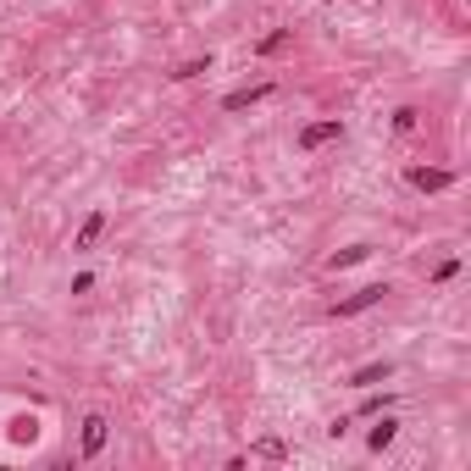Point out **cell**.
Instances as JSON below:
<instances>
[{
	"label": "cell",
	"instance_id": "3957f363",
	"mask_svg": "<svg viewBox=\"0 0 471 471\" xmlns=\"http://www.w3.org/2000/svg\"><path fill=\"white\" fill-rule=\"evenodd\" d=\"M327 139H338V122H321V128H305V133H300V145H305V150L327 145Z\"/></svg>",
	"mask_w": 471,
	"mask_h": 471
},
{
	"label": "cell",
	"instance_id": "8992f818",
	"mask_svg": "<svg viewBox=\"0 0 471 471\" xmlns=\"http://www.w3.org/2000/svg\"><path fill=\"white\" fill-rule=\"evenodd\" d=\"M377 377H389V366H366V372H355V383L366 389V383H377Z\"/></svg>",
	"mask_w": 471,
	"mask_h": 471
},
{
	"label": "cell",
	"instance_id": "5b68a950",
	"mask_svg": "<svg viewBox=\"0 0 471 471\" xmlns=\"http://www.w3.org/2000/svg\"><path fill=\"white\" fill-rule=\"evenodd\" d=\"M100 228H106V217H100V211H94V217H89V222H83V233H78V249H89V244H94V238H100Z\"/></svg>",
	"mask_w": 471,
	"mask_h": 471
},
{
	"label": "cell",
	"instance_id": "52a82bcc",
	"mask_svg": "<svg viewBox=\"0 0 471 471\" xmlns=\"http://www.w3.org/2000/svg\"><path fill=\"white\" fill-rule=\"evenodd\" d=\"M383 444H393V421H383V427L372 433V449H383Z\"/></svg>",
	"mask_w": 471,
	"mask_h": 471
},
{
	"label": "cell",
	"instance_id": "277c9868",
	"mask_svg": "<svg viewBox=\"0 0 471 471\" xmlns=\"http://www.w3.org/2000/svg\"><path fill=\"white\" fill-rule=\"evenodd\" d=\"M416 189H449V172H410Z\"/></svg>",
	"mask_w": 471,
	"mask_h": 471
},
{
	"label": "cell",
	"instance_id": "6da1fadb",
	"mask_svg": "<svg viewBox=\"0 0 471 471\" xmlns=\"http://www.w3.org/2000/svg\"><path fill=\"white\" fill-rule=\"evenodd\" d=\"M100 444H106V421L89 416V421H83V455H100Z\"/></svg>",
	"mask_w": 471,
	"mask_h": 471
},
{
	"label": "cell",
	"instance_id": "7a4b0ae2",
	"mask_svg": "<svg viewBox=\"0 0 471 471\" xmlns=\"http://www.w3.org/2000/svg\"><path fill=\"white\" fill-rule=\"evenodd\" d=\"M383 294H389V289H361L355 300H344V305H338V316H355V311H366V305H377Z\"/></svg>",
	"mask_w": 471,
	"mask_h": 471
}]
</instances>
